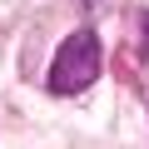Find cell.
Here are the masks:
<instances>
[{"label": "cell", "instance_id": "obj_2", "mask_svg": "<svg viewBox=\"0 0 149 149\" xmlns=\"http://www.w3.org/2000/svg\"><path fill=\"white\" fill-rule=\"evenodd\" d=\"M139 30H144V35H139V50H144V55H149V10H144V15H139Z\"/></svg>", "mask_w": 149, "mask_h": 149}, {"label": "cell", "instance_id": "obj_1", "mask_svg": "<svg viewBox=\"0 0 149 149\" xmlns=\"http://www.w3.org/2000/svg\"><path fill=\"white\" fill-rule=\"evenodd\" d=\"M100 80V35L95 30H74L60 40L55 60H50V74H45V85L50 95H80Z\"/></svg>", "mask_w": 149, "mask_h": 149}]
</instances>
